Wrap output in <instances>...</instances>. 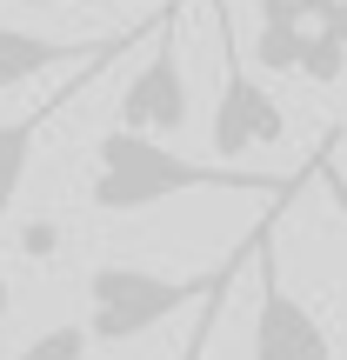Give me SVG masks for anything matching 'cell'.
<instances>
[{
  "instance_id": "cell-1",
  "label": "cell",
  "mask_w": 347,
  "mask_h": 360,
  "mask_svg": "<svg viewBox=\"0 0 347 360\" xmlns=\"http://www.w3.org/2000/svg\"><path fill=\"white\" fill-rule=\"evenodd\" d=\"M287 180L247 174L227 160H187L154 134L107 127L94 141V174H87V207L94 214H147L174 193H281Z\"/></svg>"
},
{
  "instance_id": "cell-2",
  "label": "cell",
  "mask_w": 347,
  "mask_h": 360,
  "mask_svg": "<svg viewBox=\"0 0 347 360\" xmlns=\"http://www.w3.org/2000/svg\"><path fill=\"white\" fill-rule=\"evenodd\" d=\"M214 281H220V267L174 281V274H147V267H127V260H107V267L87 274V340L127 347V340L154 334L160 321H174L180 307H194Z\"/></svg>"
},
{
  "instance_id": "cell-3",
  "label": "cell",
  "mask_w": 347,
  "mask_h": 360,
  "mask_svg": "<svg viewBox=\"0 0 347 360\" xmlns=\"http://www.w3.org/2000/svg\"><path fill=\"white\" fill-rule=\"evenodd\" d=\"M220 101H214V127H207V141H214V154L241 160V154H260V147H281L287 141V107L267 94V74H254L241 53V40H234V13L227 0H220Z\"/></svg>"
},
{
  "instance_id": "cell-4",
  "label": "cell",
  "mask_w": 347,
  "mask_h": 360,
  "mask_svg": "<svg viewBox=\"0 0 347 360\" xmlns=\"http://www.w3.org/2000/svg\"><path fill=\"white\" fill-rule=\"evenodd\" d=\"M174 13H180V0L147 34V60L120 80L114 127H127V134H180L194 120V87H187V67H180V47H174Z\"/></svg>"
},
{
  "instance_id": "cell-5",
  "label": "cell",
  "mask_w": 347,
  "mask_h": 360,
  "mask_svg": "<svg viewBox=\"0 0 347 360\" xmlns=\"http://www.w3.org/2000/svg\"><path fill=\"white\" fill-rule=\"evenodd\" d=\"M168 7H174V0H160L141 27H120V34H74V40H47V34H34V27H7V20H0V94L27 87V80L53 74V67H80V60H94V53H120V47L134 53L160 27Z\"/></svg>"
},
{
  "instance_id": "cell-6",
  "label": "cell",
  "mask_w": 347,
  "mask_h": 360,
  "mask_svg": "<svg viewBox=\"0 0 347 360\" xmlns=\"http://www.w3.org/2000/svg\"><path fill=\"white\" fill-rule=\"evenodd\" d=\"M114 60H127V47H120V53H94V60L67 67V80H61V87H53L40 107H27L20 120H0V220H7L13 200H20V180H27V167H34V141H40V134H47L53 120H61L67 107H74L80 94H87L94 80L107 74V67H114Z\"/></svg>"
},
{
  "instance_id": "cell-7",
  "label": "cell",
  "mask_w": 347,
  "mask_h": 360,
  "mask_svg": "<svg viewBox=\"0 0 347 360\" xmlns=\"http://www.w3.org/2000/svg\"><path fill=\"white\" fill-rule=\"evenodd\" d=\"M347 20V0H260V27H254V74H294L301 47L321 27Z\"/></svg>"
},
{
  "instance_id": "cell-8",
  "label": "cell",
  "mask_w": 347,
  "mask_h": 360,
  "mask_svg": "<svg viewBox=\"0 0 347 360\" xmlns=\"http://www.w3.org/2000/svg\"><path fill=\"white\" fill-rule=\"evenodd\" d=\"M247 254H254V233H247L241 247H234L227 260H220V281L207 287L201 300H194V334H187V347H180V360H207V347H214V327H220V307H227V294H234V281H241V267H247Z\"/></svg>"
},
{
  "instance_id": "cell-9",
  "label": "cell",
  "mask_w": 347,
  "mask_h": 360,
  "mask_svg": "<svg viewBox=\"0 0 347 360\" xmlns=\"http://www.w3.org/2000/svg\"><path fill=\"white\" fill-rule=\"evenodd\" d=\"M341 67H347V20L341 27H321V34L301 47V80H314V87H341Z\"/></svg>"
},
{
  "instance_id": "cell-10",
  "label": "cell",
  "mask_w": 347,
  "mask_h": 360,
  "mask_svg": "<svg viewBox=\"0 0 347 360\" xmlns=\"http://www.w3.org/2000/svg\"><path fill=\"white\" fill-rule=\"evenodd\" d=\"M13 360H87V327L61 321V327H47V334H34Z\"/></svg>"
},
{
  "instance_id": "cell-11",
  "label": "cell",
  "mask_w": 347,
  "mask_h": 360,
  "mask_svg": "<svg viewBox=\"0 0 347 360\" xmlns=\"http://www.w3.org/2000/svg\"><path fill=\"white\" fill-rule=\"evenodd\" d=\"M7 314H13V281L0 274V321H7Z\"/></svg>"
},
{
  "instance_id": "cell-12",
  "label": "cell",
  "mask_w": 347,
  "mask_h": 360,
  "mask_svg": "<svg viewBox=\"0 0 347 360\" xmlns=\"http://www.w3.org/2000/svg\"><path fill=\"white\" fill-rule=\"evenodd\" d=\"M13 7H67V0H13Z\"/></svg>"
}]
</instances>
